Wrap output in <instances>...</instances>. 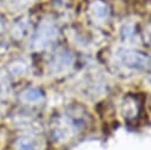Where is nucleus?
Listing matches in <instances>:
<instances>
[{"mask_svg":"<svg viewBox=\"0 0 151 150\" xmlns=\"http://www.w3.org/2000/svg\"><path fill=\"white\" fill-rule=\"evenodd\" d=\"M17 149L18 150H35V145L32 139L21 138L17 141Z\"/></svg>","mask_w":151,"mask_h":150,"instance_id":"nucleus-1","label":"nucleus"}]
</instances>
